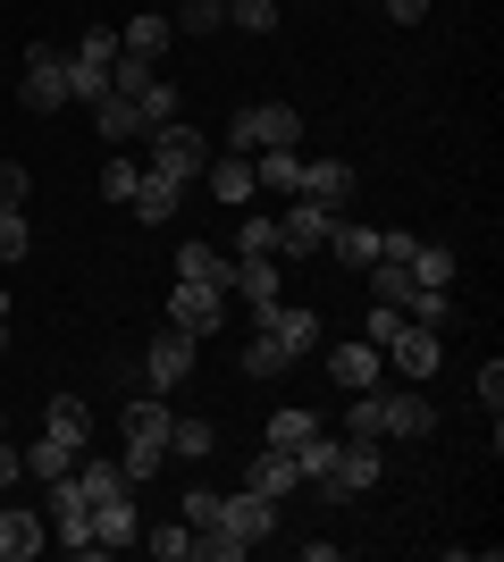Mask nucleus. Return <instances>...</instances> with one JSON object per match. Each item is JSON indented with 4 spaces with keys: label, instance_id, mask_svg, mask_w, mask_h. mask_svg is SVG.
<instances>
[{
    "label": "nucleus",
    "instance_id": "11",
    "mask_svg": "<svg viewBox=\"0 0 504 562\" xmlns=\"http://www.w3.org/2000/svg\"><path fill=\"white\" fill-rule=\"evenodd\" d=\"M43 546H51V520L0 495V562H25V554H43Z\"/></svg>",
    "mask_w": 504,
    "mask_h": 562
},
{
    "label": "nucleus",
    "instance_id": "4",
    "mask_svg": "<svg viewBox=\"0 0 504 562\" xmlns=\"http://www.w3.org/2000/svg\"><path fill=\"white\" fill-rule=\"evenodd\" d=\"M18 101H25L34 117L68 110V50H51V43H25V50H18Z\"/></svg>",
    "mask_w": 504,
    "mask_h": 562
},
{
    "label": "nucleus",
    "instance_id": "23",
    "mask_svg": "<svg viewBox=\"0 0 504 562\" xmlns=\"http://www.w3.org/2000/svg\"><path fill=\"white\" fill-rule=\"evenodd\" d=\"M278 252H261V260H236V285H227V294H244V303L261 311V303H278Z\"/></svg>",
    "mask_w": 504,
    "mask_h": 562
},
{
    "label": "nucleus",
    "instance_id": "22",
    "mask_svg": "<svg viewBox=\"0 0 504 562\" xmlns=\"http://www.w3.org/2000/svg\"><path fill=\"white\" fill-rule=\"evenodd\" d=\"M168 34H177V25H168L160 9H144V18H126V25H119V50H135V59H152V68H160Z\"/></svg>",
    "mask_w": 504,
    "mask_h": 562
},
{
    "label": "nucleus",
    "instance_id": "21",
    "mask_svg": "<svg viewBox=\"0 0 504 562\" xmlns=\"http://www.w3.org/2000/svg\"><path fill=\"white\" fill-rule=\"evenodd\" d=\"M76 487H85V504H119V495H135V479H126L119 462H93V453H76Z\"/></svg>",
    "mask_w": 504,
    "mask_h": 562
},
{
    "label": "nucleus",
    "instance_id": "44",
    "mask_svg": "<svg viewBox=\"0 0 504 562\" xmlns=\"http://www.w3.org/2000/svg\"><path fill=\"white\" fill-rule=\"evenodd\" d=\"M480 403H488V420H496V403H504V370H496V361L480 370Z\"/></svg>",
    "mask_w": 504,
    "mask_h": 562
},
{
    "label": "nucleus",
    "instance_id": "20",
    "mask_svg": "<svg viewBox=\"0 0 504 562\" xmlns=\"http://www.w3.org/2000/svg\"><path fill=\"white\" fill-rule=\"evenodd\" d=\"M126 211L144 218V227H168V218L186 211V186H168V177H152V168H144V186H135V202H126Z\"/></svg>",
    "mask_w": 504,
    "mask_h": 562
},
{
    "label": "nucleus",
    "instance_id": "18",
    "mask_svg": "<svg viewBox=\"0 0 504 562\" xmlns=\"http://www.w3.org/2000/svg\"><path fill=\"white\" fill-rule=\"evenodd\" d=\"M43 437H59L68 453H85V446H93V412H85L76 395H51V412H43Z\"/></svg>",
    "mask_w": 504,
    "mask_h": 562
},
{
    "label": "nucleus",
    "instance_id": "33",
    "mask_svg": "<svg viewBox=\"0 0 504 562\" xmlns=\"http://www.w3.org/2000/svg\"><path fill=\"white\" fill-rule=\"evenodd\" d=\"M135 186H144V168L126 160V151H110V160H101V193H110V202H135Z\"/></svg>",
    "mask_w": 504,
    "mask_h": 562
},
{
    "label": "nucleus",
    "instance_id": "3",
    "mask_svg": "<svg viewBox=\"0 0 504 562\" xmlns=\"http://www.w3.org/2000/svg\"><path fill=\"white\" fill-rule=\"evenodd\" d=\"M303 135V117H294V101H244L236 117H227V151H244V160H253V151H278V143H294Z\"/></svg>",
    "mask_w": 504,
    "mask_h": 562
},
{
    "label": "nucleus",
    "instance_id": "34",
    "mask_svg": "<svg viewBox=\"0 0 504 562\" xmlns=\"http://www.w3.org/2000/svg\"><path fill=\"white\" fill-rule=\"evenodd\" d=\"M303 437H320V420H312V412H303V403H287V412H278V420H269V446H303Z\"/></svg>",
    "mask_w": 504,
    "mask_h": 562
},
{
    "label": "nucleus",
    "instance_id": "42",
    "mask_svg": "<svg viewBox=\"0 0 504 562\" xmlns=\"http://www.w3.org/2000/svg\"><path fill=\"white\" fill-rule=\"evenodd\" d=\"M395 328H404V311H395V303H370V319H361V336H370V345L387 352V336H395Z\"/></svg>",
    "mask_w": 504,
    "mask_h": 562
},
{
    "label": "nucleus",
    "instance_id": "27",
    "mask_svg": "<svg viewBox=\"0 0 504 562\" xmlns=\"http://www.w3.org/2000/svg\"><path fill=\"white\" fill-rule=\"evenodd\" d=\"M177 278H211V285H236V260H219L211 244H177Z\"/></svg>",
    "mask_w": 504,
    "mask_h": 562
},
{
    "label": "nucleus",
    "instance_id": "36",
    "mask_svg": "<svg viewBox=\"0 0 504 562\" xmlns=\"http://www.w3.org/2000/svg\"><path fill=\"white\" fill-rule=\"evenodd\" d=\"M135 546H152L160 562H186L193 554V520H168V529H152V538H135Z\"/></svg>",
    "mask_w": 504,
    "mask_h": 562
},
{
    "label": "nucleus",
    "instance_id": "40",
    "mask_svg": "<svg viewBox=\"0 0 504 562\" xmlns=\"http://www.w3.org/2000/svg\"><path fill=\"white\" fill-rule=\"evenodd\" d=\"M219 18H227L219 0H186V9H177V34H219Z\"/></svg>",
    "mask_w": 504,
    "mask_h": 562
},
{
    "label": "nucleus",
    "instance_id": "25",
    "mask_svg": "<svg viewBox=\"0 0 504 562\" xmlns=\"http://www.w3.org/2000/svg\"><path fill=\"white\" fill-rule=\"evenodd\" d=\"M211 446H219L211 420H193V412H177V420H168V453H177V462H211Z\"/></svg>",
    "mask_w": 504,
    "mask_h": 562
},
{
    "label": "nucleus",
    "instance_id": "5",
    "mask_svg": "<svg viewBox=\"0 0 504 562\" xmlns=\"http://www.w3.org/2000/svg\"><path fill=\"white\" fill-rule=\"evenodd\" d=\"M219 319H227V285H211V278H177L168 285V328L219 336Z\"/></svg>",
    "mask_w": 504,
    "mask_h": 562
},
{
    "label": "nucleus",
    "instance_id": "19",
    "mask_svg": "<svg viewBox=\"0 0 504 562\" xmlns=\"http://www.w3.org/2000/svg\"><path fill=\"white\" fill-rule=\"evenodd\" d=\"M202 186L219 193V202H253V160H244V151H211V168H202Z\"/></svg>",
    "mask_w": 504,
    "mask_h": 562
},
{
    "label": "nucleus",
    "instance_id": "9",
    "mask_svg": "<svg viewBox=\"0 0 504 562\" xmlns=\"http://www.w3.org/2000/svg\"><path fill=\"white\" fill-rule=\"evenodd\" d=\"M379 446H345V462L328 470V479H320V495H328V504H354V495H370L379 487Z\"/></svg>",
    "mask_w": 504,
    "mask_h": 562
},
{
    "label": "nucleus",
    "instance_id": "14",
    "mask_svg": "<svg viewBox=\"0 0 504 562\" xmlns=\"http://www.w3.org/2000/svg\"><path fill=\"white\" fill-rule=\"evenodd\" d=\"M135 538H144V513H135V495H119V504H93V546H101V554H126Z\"/></svg>",
    "mask_w": 504,
    "mask_h": 562
},
{
    "label": "nucleus",
    "instance_id": "32",
    "mask_svg": "<svg viewBox=\"0 0 504 562\" xmlns=\"http://www.w3.org/2000/svg\"><path fill=\"white\" fill-rule=\"evenodd\" d=\"M68 59H85V68H119V25H85V43H76Z\"/></svg>",
    "mask_w": 504,
    "mask_h": 562
},
{
    "label": "nucleus",
    "instance_id": "7",
    "mask_svg": "<svg viewBox=\"0 0 504 562\" xmlns=\"http://www.w3.org/2000/svg\"><path fill=\"white\" fill-rule=\"evenodd\" d=\"M387 361L412 378V386H429L437 378V361H446V345H437V328H421V319H404V328L387 336Z\"/></svg>",
    "mask_w": 504,
    "mask_h": 562
},
{
    "label": "nucleus",
    "instance_id": "38",
    "mask_svg": "<svg viewBox=\"0 0 504 562\" xmlns=\"http://www.w3.org/2000/svg\"><path fill=\"white\" fill-rule=\"evenodd\" d=\"M101 93H110V68H85V59H68V101H85V110H93Z\"/></svg>",
    "mask_w": 504,
    "mask_h": 562
},
{
    "label": "nucleus",
    "instance_id": "43",
    "mask_svg": "<svg viewBox=\"0 0 504 562\" xmlns=\"http://www.w3.org/2000/svg\"><path fill=\"white\" fill-rule=\"evenodd\" d=\"M25 193H34V177L18 160H0V202H25Z\"/></svg>",
    "mask_w": 504,
    "mask_h": 562
},
{
    "label": "nucleus",
    "instance_id": "46",
    "mask_svg": "<svg viewBox=\"0 0 504 562\" xmlns=\"http://www.w3.org/2000/svg\"><path fill=\"white\" fill-rule=\"evenodd\" d=\"M0 352H9V311H0Z\"/></svg>",
    "mask_w": 504,
    "mask_h": 562
},
{
    "label": "nucleus",
    "instance_id": "30",
    "mask_svg": "<svg viewBox=\"0 0 504 562\" xmlns=\"http://www.w3.org/2000/svg\"><path fill=\"white\" fill-rule=\"evenodd\" d=\"M18 462H25V470H34V479H68V470H76V453H68V446H59V437H34V446H25V453H18Z\"/></svg>",
    "mask_w": 504,
    "mask_h": 562
},
{
    "label": "nucleus",
    "instance_id": "31",
    "mask_svg": "<svg viewBox=\"0 0 504 562\" xmlns=\"http://www.w3.org/2000/svg\"><path fill=\"white\" fill-rule=\"evenodd\" d=\"M404 269H412L421 285H455V252H446V244H412Z\"/></svg>",
    "mask_w": 504,
    "mask_h": 562
},
{
    "label": "nucleus",
    "instance_id": "39",
    "mask_svg": "<svg viewBox=\"0 0 504 562\" xmlns=\"http://www.w3.org/2000/svg\"><path fill=\"white\" fill-rule=\"evenodd\" d=\"M227 18H236L244 34H269V25H278V0H227Z\"/></svg>",
    "mask_w": 504,
    "mask_h": 562
},
{
    "label": "nucleus",
    "instance_id": "47",
    "mask_svg": "<svg viewBox=\"0 0 504 562\" xmlns=\"http://www.w3.org/2000/svg\"><path fill=\"white\" fill-rule=\"evenodd\" d=\"M0 437H9V420H0Z\"/></svg>",
    "mask_w": 504,
    "mask_h": 562
},
{
    "label": "nucleus",
    "instance_id": "15",
    "mask_svg": "<svg viewBox=\"0 0 504 562\" xmlns=\"http://www.w3.org/2000/svg\"><path fill=\"white\" fill-rule=\"evenodd\" d=\"M328 260H345V269H370L379 260V227H361V218H328V244H320Z\"/></svg>",
    "mask_w": 504,
    "mask_h": 562
},
{
    "label": "nucleus",
    "instance_id": "29",
    "mask_svg": "<svg viewBox=\"0 0 504 562\" xmlns=\"http://www.w3.org/2000/svg\"><path fill=\"white\" fill-rule=\"evenodd\" d=\"M25 252H34V227H25L18 202H0V269H18Z\"/></svg>",
    "mask_w": 504,
    "mask_h": 562
},
{
    "label": "nucleus",
    "instance_id": "6",
    "mask_svg": "<svg viewBox=\"0 0 504 562\" xmlns=\"http://www.w3.org/2000/svg\"><path fill=\"white\" fill-rule=\"evenodd\" d=\"M219 529L253 554L261 538H278V495H253V487H236V495H219Z\"/></svg>",
    "mask_w": 504,
    "mask_h": 562
},
{
    "label": "nucleus",
    "instance_id": "12",
    "mask_svg": "<svg viewBox=\"0 0 504 562\" xmlns=\"http://www.w3.org/2000/svg\"><path fill=\"white\" fill-rule=\"evenodd\" d=\"M328 378L345 386V395H370V386L387 378V352H379V345H361V336H354V345H336V352H328Z\"/></svg>",
    "mask_w": 504,
    "mask_h": 562
},
{
    "label": "nucleus",
    "instance_id": "8",
    "mask_svg": "<svg viewBox=\"0 0 504 562\" xmlns=\"http://www.w3.org/2000/svg\"><path fill=\"white\" fill-rule=\"evenodd\" d=\"M144 378H152V395H177V386L193 378V336L186 328L152 336V345H144Z\"/></svg>",
    "mask_w": 504,
    "mask_h": 562
},
{
    "label": "nucleus",
    "instance_id": "37",
    "mask_svg": "<svg viewBox=\"0 0 504 562\" xmlns=\"http://www.w3.org/2000/svg\"><path fill=\"white\" fill-rule=\"evenodd\" d=\"M135 110H144V126H168V117H186V110H177V85H168V76H152Z\"/></svg>",
    "mask_w": 504,
    "mask_h": 562
},
{
    "label": "nucleus",
    "instance_id": "35",
    "mask_svg": "<svg viewBox=\"0 0 504 562\" xmlns=\"http://www.w3.org/2000/svg\"><path fill=\"white\" fill-rule=\"evenodd\" d=\"M261 252H278V218H261V211H253V218L236 227V260H261Z\"/></svg>",
    "mask_w": 504,
    "mask_h": 562
},
{
    "label": "nucleus",
    "instance_id": "45",
    "mask_svg": "<svg viewBox=\"0 0 504 562\" xmlns=\"http://www.w3.org/2000/svg\"><path fill=\"white\" fill-rule=\"evenodd\" d=\"M18 470H25V462H18V446H9V437H0V495L18 487Z\"/></svg>",
    "mask_w": 504,
    "mask_h": 562
},
{
    "label": "nucleus",
    "instance_id": "1",
    "mask_svg": "<svg viewBox=\"0 0 504 562\" xmlns=\"http://www.w3.org/2000/svg\"><path fill=\"white\" fill-rule=\"evenodd\" d=\"M168 420H177V412H168L160 395L126 403V420H119V428H126V453H119V470H126V479H135V487H144L152 470L168 462Z\"/></svg>",
    "mask_w": 504,
    "mask_h": 562
},
{
    "label": "nucleus",
    "instance_id": "13",
    "mask_svg": "<svg viewBox=\"0 0 504 562\" xmlns=\"http://www.w3.org/2000/svg\"><path fill=\"white\" fill-rule=\"evenodd\" d=\"M328 218H336V211H320V202L287 193V218H278V252H320V244H328Z\"/></svg>",
    "mask_w": 504,
    "mask_h": 562
},
{
    "label": "nucleus",
    "instance_id": "17",
    "mask_svg": "<svg viewBox=\"0 0 504 562\" xmlns=\"http://www.w3.org/2000/svg\"><path fill=\"white\" fill-rule=\"evenodd\" d=\"M244 487H253V495H294V487H303V470H294L287 446H261L253 470H244Z\"/></svg>",
    "mask_w": 504,
    "mask_h": 562
},
{
    "label": "nucleus",
    "instance_id": "2",
    "mask_svg": "<svg viewBox=\"0 0 504 562\" xmlns=\"http://www.w3.org/2000/svg\"><path fill=\"white\" fill-rule=\"evenodd\" d=\"M202 168H211V135L202 126H186V117H168V126H152V177H168V186H202Z\"/></svg>",
    "mask_w": 504,
    "mask_h": 562
},
{
    "label": "nucleus",
    "instance_id": "10",
    "mask_svg": "<svg viewBox=\"0 0 504 562\" xmlns=\"http://www.w3.org/2000/svg\"><path fill=\"white\" fill-rule=\"evenodd\" d=\"M294 193H303V202H320V211H345V202H354V160H303Z\"/></svg>",
    "mask_w": 504,
    "mask_h": 562
},
{
    "label": "nucleus",
    "instance_id": "41",
    "mask_svg": "<svg viewBox=\"0 0 504 562\" xmlns=\"http://www.w3.org/2000/svg\"><path fill=\"white\" fill-rule=\"evenodd\" d=\"M177 520H193V529H219V487H186V513Z\"/></svg>",
    "mask_w": 504,
    "mask_h": 562
},
{
    "label": "nucleus",
    "instance_id": "26",
    "mask_svg": "<svg viewBox=\"0 0 504 562\" xmlns=\"http://www.w3.org/2000/svg\"><path fill=\"white\" fill-rule=\"evenodd\" d=\"M294 177H303L294 143H278V151H253V186H261V193H294Z\"/></svg>",
    "mask_w": 504,
    "mask_h": 562
},
{
    "label": "nucleus",
    "instance_id": "28",
    "mask_svg": "<svg viewBox=\"0 0 504 562\" xmlns=\"http://www.w3.org/2000/svg\"><path fill=\"white\" fill-rule=\"evenodd\" d=\"M345 446H387V428H379V395H354V403H345Z\"/></svg>",
    "mask_w": 504,
    "mask_h": 562
},
{
    "label": "nucleus",
    "instance_id": "24",
    "mask_svg": "<svg viewBox=\"0 0 504 562\" xmlns=\"http://www.w3.org/2000/svg\"><path fill=\"white\" fill-rule=\"evenodd\" d=\"M93 135H110V143H135V135H152V126H144V110H135V101L101 93V101H93Z\"/></svg>",
    "mask_w": 504,
    "mask_h": 562
},
{
    "label": "nucleus",
    "instance_id": "48",
    "mask_svg": "<svg viewBox=\"0 0 504 562\" xmlns=\"http://www.w3.org/2000/svg\"><path fill=\"white\" fill-rule=\"evenodd\" d=\"M219 9H227V0H219Z\"/></svg>",
    "mask_w": 504,
    "mask_h": 562
},
{
    "label": "nucleus",
    "instance_id": "16",
    "mask_svg": "<svg viewBox=\"0 0 504 562\" xmlns=\"http://www.w3.org/2000/svg\"><path fill=\"white\" fill-rule=\"evenodd\" d=\"M379 428H387V437H429L437 403H421V386H412V395H379Z\"/></svg>",
    "mask_w": 504,
    "mask_h": 562
}]
</instances>
